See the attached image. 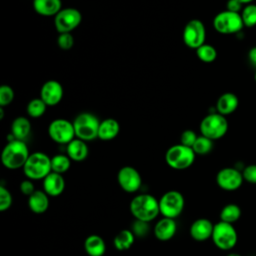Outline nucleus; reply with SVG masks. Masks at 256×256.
I'll use <instances>...</instances> for the list:
<instances>
[{
	"label": "nucleus",
	"instance_id": "nucleus-1",
	"mask_svg": "<svg viewBox=\"0 0 256 256\" xmlns=\"http://www.w3.org/2000/svg\"><path fill=\"white\" fill-rule=\"evenodd\" d=\"M129 209L135 220L148 223L156 219L160 214L159 200L149 193H141L134 196L130 201Z\"/></svg>",
	"mask_w": 256,
	"mask_h": 256
},
{
	"label": "nucleus",
	"instance_id": "nucleus-2",
	"mask_svg": "<svg viewBox=\"0 0 256 256\" xmlns=\"http://www.w3.org/2000/svg\"><path fill=\"white\" fill-rule=\"evenodd\" d=\"M29 149L25 141L11 140L4 146L1 153L2 165L9 170H16L23 168L28 157Z\"/></svg>",
	"mask_w": 256,
	"mask_h": 256
},
{
	"label": "nucleus",
	"instance_id": "nucleus-3",
	"mask_svg": "<svg viewBox=\"0 0 256 256\" xmlns=\"http://www.w3.org/2000/svg\"><path fill=\"white\" fill-rule=\"evenodd\" d=\"M22 169L27 179L32 181L43 180L49 173L52 172L51 157L40 151L30 153Z\"/></svg>",
	"mask_w": 256,
	"mask_h": 256
},
{
	"label": "nucleus",
	"instance_id": "nucleus-4",
	"mask_svg": "<svg viewBox=\"0 0 256 256\" xmlns=\"http://www.w3.org/2000/svg\"><path fill=\"white\" fill-rule=\"evenodd\" d=\"M196 154L191 147L181 143L169 147L165 153L166 164L174 170H184L192 166Z\"/></svg>",
	"mask_w": 256,
	"mask_h": 256
},
{
	"label": "nucleus",
	"instance_id": "nucleus-5",
	"mask_svg": "<svg viewBox=\"0 0 256 256\" xmlns=\"http://www.w3.org/2000/svg\"><path fill=\"white\" fill-rule=\"evenodd\" d=\"M75 136L85 142L98 138V129L100 125L99 119L90 112H82L73 120Z\"/></svg>",
	"mask_w": 256,
	"mask_h": 256
},
{
	"label": "nucleus",
	"instance_id": "nucleus-6",
	"mask_svg": "<svg viewBox=\"0 0 256 256\" xmlns=\"http://www.w3.org/2000/svg\"><path fill=\"white\" fill-rule=\"evenodd\" d=\"M201 135L211 139L218 140L225 136L228 131V121L225 116L218 112L208 113L199 125Z\"/></svg>",
	"mask_w": 256,
	"mask_h": 256
},
{
	"label": "nucleus",
	"instance_id": "nucleus-7",
	"mask_svg": "<svg viewBox=\"0 0 256 256\" xmlns=\"http://www.w3.org/2000/svg\"><path fill=\"white\" fill-rule=\"evenodd\" d=\"M211 239L219 250L230 251L238 242V233L233 224L219 221L214 224Z\"/></svg>",
	"mask_w": 256,
	"mask_h": 256
},
{
	"label": "nucleus",
	"instance_id": "nucleus-8",
	"mask_svg": "<svg viewBox=\"0 0 256 256\" xmlns=\"http://www.w3.org/2000/svg\"><path fill=\"white\" fill-rule=\"evenodd\" d=\"M159 200V209L162 217L176 219L181 215L185 207V199L181 192L169 190Z\"/></svg>",
	"mask_w": 256,
	"mask_h": 256
},
{
	"label": "nucleus",
	"instance_id": "nucleus-9",
	"mask_svg": "<svg viewBox=\"0 0 256 256\" xmlns=\"http://www.w3.org/2000/svg\"><path fill=\"white\" fill-rule=\"evenodd\" d=\"M213 27L218 33L229 35L240 32L243 29L244 24L240 13L224 10L215 15L213 19Z\"/></svg>",
	"mask_w": 256,
	"mask_h": 256
},
{
	"label": "nucleus",
	"instance_id": "nucleus-10",
	"mask_svg": "<svg viewBox=\"0 0 256 256\" xmlns=\"http://www.w3.org/2000/svg\"><path fill=\"white\" fill-rule=\"evenodd\" d=\"M182 37H183V42L187 47L196 50L197 48L205 44V39H206L205 25L199 19L189 20L184 26Z\"/></svg>",
	"mask_w": 256,
	"mask_h": 256
},
{
	"label": "nucleus",
	"instance_id": "nucleus-11",
	"mask_svg": "<svg viewBox=\"0 0 256 256\" xmlns=\"http://www.w3.org/2000/svg\"><path fill=\"white\" fill-rule=\"evenodd\" d=\"M48 135L55 143L66 145L76 138L73 123L63 118H57L50 122Z\"/></svg>",
	"mask_w": 256,
	"mask_h": 256
},
{
	"label": "nucleus",
	"instance_id": "nucleus-12",
	"mask_svg": "<svg viewBox=\"0 0 256 256\" xmlns=\"http://www.w3.org/2000/svg\"><path fill=\"white\" fill-rule=\"evenodd\" d=\"M82 21L81 12L72 7L62 8L54 17V26L58 33H71Z\"/></svg>",
	"mask_w": 256,
	"mask_h": 256
},
{
	"label": "nucleus",
	"instance_id": "nucleus-13",
	"mask_svg": "<svg viewBox=\"0 0 256 256\" xmlns=\"http://www.w3.org/2000/svg\"><path fill=\"white\" fill-rule=\"evenodd\" d=\"M242 171L236 167H224L216 174V184L224 191H236L243 184Z\"/></svg>",
	"mask_w": 256,
	"mask_h": 256
},
{
	"label": "nucleus",
	"instance_id": "nucleus-14",
	"mask_svg": "<svg viewBox=\"0 0 256 256\" xmlns=\"http://www.w3.org/2000/svg\"><path fill=\"white\" fill-rule=\"evenodd\" d=\"M117 182L123 191L127 193H135L141 188L142 178L136 168L132 166H123L117 173Z\"/></svg>",
	"mask_w": 256,
	"mask_h": 256
},
{
	"label": "nucleus",
	"instance_id": "nucleus-15",
	"mask_svg": "<svg viewBox=\"0 0 256 256\" xmlns=\"http://www.w3.org/2000/svg\"><path fill=\"white\" fill-rule=\"evenodd\" d=\"M63 86L57 80H48L44 82L40 89V98L47 106H55L59 104L63 98Z\"/></svg>",
	"mask_w": 256,
	"mask_h": 256
},
{
	"label": "nucleus",
	"instance_id": "nucleus-16",
	"mask_svg": "<svg viewBox=\"0 0 256 256\" xmlns=\"http://www.w3.org/2000/svg\"><path fill=\"white\" fill-rule=\"evenodd\" d=\"M214 224L207 218H198L190 225L189 234L193 240L204 242L211 238Z\"/></svg>",
	"mask_w": 256,
	"mask_h": 256
},
{
	"label": "nucleus",
	"instance_id": "nucleus-17",
	"mask_svg": "<svg viewBox=\"0 0 256 256\" xmlns=\"http://www.w3.org/2000/svg\"><path fill=\"white\" fill-rule=\"evenodd\" d=\"M177 232V224L175 219L162 217L156 222L153 228L154 236L157 240L166 242L171 240Z\"/></svg>",
	"mask_w": 256,
	"mask_h": 256
},
{
	"label": "nucleus",
	"instance_id": "nucleus-18",
	"mask_svg": "<svg viewBox=\"0 0 256 256\" xmlns=\"http://www.w3.org/2000/svg\"><path fill=\"white\" fill-rule=\"evenodd\" d=\"M66 182L62 174L51 172L43 179V191L49 197H58L65 190Z\"/></svg>",
	"mask_w": 256,
	"mask_h": 256
},
{
	"label": "nucleus",
	"instance_id": "nucleus-19",
	"mask_svg": "<svg viewBox=\"0 0 256 256\" xmlns=\"http://www.w3.org/2000/svg\"><path fill=\"white\" fill-rule=\"evenodd\" d=\"M239 105V99L236 94L232 92H225L222 95L219 96V98L216 101L215 110L219 114L226 116L229 114H232Z\"/></svg>",
	"mask_w": 256,
	"mask_h": 256
},
{
	"label": "nucleus",
	"instance_id": "nucleus-20",
	"mask_svg": "<svg viewBox=\"0 0 256 256\" xmlns=\"http://www.w3.org/2000/svg\"><path fill=\"white\" fill-rule=\"evenodd\" d=\"M28 208L35 214L45 213L50 205L49 196L43 190H35L28 197Z\"/></svg>",
	"mask_w": 256,
	"mask_h": 256
},
{
	"label": "nucleus",
	"instance_id": "nucleus-21",
	"mask_svg": "<svg viewBox=\"0 0 256 256\" xmlns=\"http://www.w3.org/2000/svg\"><path fill=\"white\" fill-rule=\"evenodd\" d=\"M66 154L74 162L84 161L89 154V148H88L87 142L78 138L73 139L70 143L67 144Z\"/></svg>",
	"mask_w": 256,
	"mask_h": 256
},
{
	"label": "nucleus",
	"instance_id": "nucleus-22",
	"mask_svg": "<svg viewBox=\"0 0 256 256\" xmlns=\"http://www.w3.org/2000/svg\"><path fill=\"white\" fill-rule=\"evenodd\" d=\"M34 11L45 17L56 16L62 9L61 0H33Z\"/></svg>",
	"mask_w": 256,
	"mask_h": 256
},
{
	"label": "nucleus",
	"instance_id": "nucleus-23",
	"mask_svg": "<svg viewBox=\"0 0 256 256\" xmlns=\"http://www.w3.org/2000/svg\"><path fill=\"white\" fill-rule=\"evenodd\" d=\"M120 132V124L114 118H106L100 121L98 138L102 141H110L117 137Z\"/></svg>",
	"mask_w": 256,
	"mask_h": 256
},
{
	"label": "nucleus",
	"instance_id": "nucleus-24",
	"mask_svg": "<svg viewBox=\"0 0 256 256\" xmlns=\"http://www.w3.org/2000/svg\"><path fill=\"white\" fill-rule=\"evenodd\" d=\"M84 250L88 256H103L106 252V243L101 236L91 234L84 240Z\"/></svg>",
	"mask_w": 256,
	"mask_h": 256
},
{
	"label": "nucleus",
	"instance_id": "nucleus-25",
	"mask_svg": "<svg viewBox=\"0 0 256 256\" xmlns=\"http://www.w3.org/2000/svg\"><path fill=\"white\" fill-rule=\"evenodd\" d=\"M31 123L24 116L16 117L11 124V134L16 140L25 141L31 133Z\"/></svg>",
	"mask_w": 256,
	"mask_h": 256
},
{
	"label": "nucleus",
	"instance_id": "nucleus-26",
	"mask_svg": "<svg viewBox=\"0 0 256 256\" xmlns=\"http://www.w3.org/2000/svg\"><path fill=\"white\" fill-rule=\"evenodd\" d=\"M135 237L136 236L134 235L132 230L123 229L119 231L113 239L115 249L118 251H126L130 249L135 242Z\"/></svg>",
	"mask_w": 256,
	"mask_h": 256
},
{
	"label": "nucleus",
	"instance_id": "nucleus-27",
	"mask_svg": "<svg viewBox=\"0 0 256 256\" xmlns=\"http://www.w3.org/2000/svg\"><path fill=\"white\" fill-rule=\"evenodd\" d=\"M241 214H242L241 208L237 204L229 203L223 206V208L220 211L219 218H220V221L233 224L240 219Z\"/></svg>",
	"mask_w": 256,
	"mask_h": 256
},
{
	"label": "nucleus",
	"instance_id": "nucleus-28",
	"mask_svg": "<svg viewBox=\"0 0 256 256\" xmlns=\"http://www.w3.org/2000/svg\"><path fill=\"white\" fill-rule=\"evenodd\" d=\"M71 159L67 154H56L51 157V168L53 172L64 174L66 173L71 166Z\"/></svg>",
	"mask_w": 256,
	"mask_h": 256
},
{
	"label": "nucleus",
	"instance_id": "nucleus-29",
	"mask_svg": "<svg viewBox=\"0 0 256 256\" xmlns=\"http://www.w3.org/2000/svg\"><path fill=\"white\" fill-rule=\"evenodd\" d=\"M46 109H47L46 103L39 97V98H33L28 102L26 107V112L29 117L37 119L44 115Z\"/></svg>",
	"mask_w": 256,
	"mask_h": 256
},
{
	"label": "nucleus",
	"instance_id": "nucleus-30",
	"mask_svg": "<svg viewBox=\"0 0 256 256\" xmlns=\"http://www.w3.org/2000/svg\"><path fill=\"white\" fill-rule=\"evenodd\" d=\"M196 55L198 59L204 63H212L217 58V50L214 46L210 44H203L196 50Z\"/></svg>",
	"mask_w": 256,
	"mask_h": 256
},
{
	"label": "nucleus",
	"instance_id": "nucleus-31",
	"mask_svg": "<svg viewBox=\"0 0 256 256\" xmlns=\"http://www.w3.org/2000/svg\"><path fill=\"white\" fill-rule=\"evenodd\" d=\"M213 146H214L213 140H211L203 135H200L197 137L194 145L192 146V149L196 155L203 156V155L209 154L212 151Z\"/></svg>",
	"mask_w": 256,
	"mask_h": 256
},
{
	"label": "nucleus",
	"instance_id": "nucleus-32",
	"mask_svg": "<svg viewBox=\"0 0 256 256\" xmlns=\"http://www.w3.org/2000/svg\"><path fill=\"white\" fill-rule=\"evenodd\" d=\"M240 15L245 27L252 28L256 26V4L251 3L245 5Z\"/></svg>",
	"mask_w": 256,
	"mask_h": 256
},
{
	"label": "nucleus",
	"instance_id": "nucleus-33",
	"mask_svg": "<svg viewBox=\"0 0 256 256\" xmlns=\"http://www.w3.org/2000/svg\"><path fill=\"white\" fill-rule=\"evenodd\" d=\"M14 90L9 85H2L0 87V107L8 106L14 100Z\"/></svg>",
	"mask_w": 256,
	"mask_h": 256
},
{
	"label": "nucleus",
	"instance_id": "nucleus-34",
	"mask_svg": "<svg viewBox=\"0 0 256 256\" xmlns=\"http://www.w3.org/2000/svg\"><path fill=\"white\" fill-rule=\"evenodd\" d=\"M12 202L13 198L11 192L4 185H0V211H7L11 207Z\"/></svg>",
	"mask_w": 256,
	"mask_h": 256
},
{
	"label": "nucleus",
	"instance_id": "nucleus-35",
	"mask_svg": "<svg viewBox=\"0 0 256 256\" xmlns=\"http://www.w3.org/2000/svg\"><path fill=\"white\" fill-rule=\"evenodd\" d=\"M131 230L136 237H145L150 231V225L148 222L135 220L132 224Z\"/></svg>",
	"mask_w": 256,
	"mask_h": 256
},
{
	"label": "nucleus",
	"instance_id": "nucleus-36",
	"mask_svg": "<svg viewBox=\"0 0 256 256\" xmlns=\"http://www.w3.org/2000/svg\"><path fill=\"white\" fill-rule=\"evenodd\" d=\"M57 45L62 50H70L74 45V37L71 33H59Z\"/></svg>",
	"mask_w": 256,
	"mask_h": 256
},
{
	"label": "nucleus",
	"instance_id": "nucleus-37",
	"mask_svg": "<svg viewBox=\"0 0 256 256\" xmlns=\"http://www.w3.org/2000/svg\"><path fill=\"white\" fill-rule=\"evenodd\" d=\"M197 137H198V135L195 133L194 130L186 129L180 135V143L182 145H185V146H188V147L192 148V146L194 145Z\"/></svg>",
	"mask_w": 256,
	"mask_h": 256
},
{
	"label": "nucleus",
	"instance_id": "nucleus-38",
	"mask_svg": "<svg viewBox=\"0 0 256 256\" xmlns=\"http://www.w3.org/2000/svg\"><path fill=\"white\" fill-rule=\"evenodd\" d=\"M244 181L249 184L256 185V164H250L244 167L242 170Z\"/></svg>",
	"mask_w": 256,
	"mask_h": 256
},
{
	"label": "nucleus",
	"instance_id": "nucleus-39",
	"mask_svg": "<svg viewBox=\"0 0 256 256\" xmlns=\"http://www.w3.org/2000/svg\"><path fill=\"white\" fill-rule=\"evenodd\" d=\"M20 192L25 195V196H30L31 194H33V192L36 190L33 184V181L30 179H25L23 181H21L20 186H19Z\"/></svg>",
	"mask_w": 256,
	"mask_h": 256
},
{
	"label": "nucleus",
	"instance_id": "nucleus-40",
	"mask_svg": "<svg viewBox=\"0 0 256 256\" xmlns=\"http://www.w3.org/2000/svg\"><path fill=\"white\" fill-rule=\"evenodd\" d=\"M243 9V4L239 2L238 0H228L226 3V10L235 12V13H241Z\"/></svg>",
	"mask_w": 256,
	"mask_h": 256
},
{
	"label": "nucleus",
	"instance_id": "nucleus-41",
	"mask_svg": "<svg viewBox=\"0 0 256 256\" xmlns=\"http://www.w3.org/2000/svg\"><path fill=\"white\" fill-rule=\"evenodd\" d=\"M248 60L249 62L256 67V46L252 47L248 52Z\"/></svg>",
	"mask_w": 256,
	"mask_h": 256
},
{
	"label": "nucleus",
	"instance_id": "nucleus-42",
	"mask_svg": "<svg viewBox=\"0 0 256 256\" xmlns=\"http://www.w3.org/2000/svg\"><path fill=\"white\" fill-rule=\"evenodd\" d=\"M239 2H241L243 5L245 4V5H247V4H251L254 0H238Z\"/></svg>",
	"mask_w": 256,
	"mask_h": 256
},
{
	"label": "nucleus",
	"instance_id": "nucleus-43",
	"mask_svg": "<svg viewBox=\"0 0 256 256\" xmlns=\"http://www.w3.org/2000/svg\"><path fill=\"white\" fill-rule=\"evenodd\" d=\"M4 118V107H0V120Z\"/></svg>",
	"mask_w": 256,
	"mask_h": 256
},
{
	"label": "nucleus",
	"instance_id": "nucleus-44",
	"mask_svg": "<svg viewBox=\"0 0 256 256\" xmlns=\"http://www.w3.org/2000/svg\"><path fill=\"white\" fill-rule=\"evenodd\" d=\"M227 256H242V255L239 254V253H234V252H232V253H229Z\"/></svg>",
	"mask_w": 256,
	"mask_h": 256
},
{
	"label": "nucleus",
	"instance_id": "nucleus-45",
	"mask_svg": "<svg viewBox=\"0 0 256 256\" xmlns=\"http://www.w3.org/2000/svg\"><path fill=\"white\" fill-rule=\"evenodd\" d=\"M254 79H255V82H256V70H255V74H254Z\"/></svg>",
	"mask_w": 256,
	"mask_h": 256
}]
</instances>
